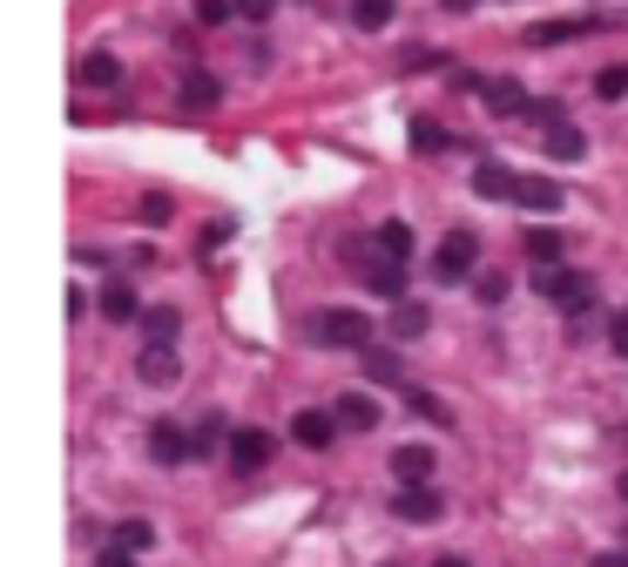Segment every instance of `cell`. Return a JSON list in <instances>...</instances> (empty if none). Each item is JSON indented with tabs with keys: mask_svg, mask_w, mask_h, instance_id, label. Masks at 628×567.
I'll return each instance as SVG.
<instances>
[{
	"mask_svg": "<svg viewBox=\"0 0 628 567\" xmlns=\"http://www.w3.org/2000/svg\"><path fill=\"white\" fill-rule=\"evenodd\" d=\"M527 257L534 264H561V236L555 230H527Z\"/></svg>",
	"mask_w": 628,
	"mask_h": 567,
	"instance_id": "obj_27",
	"label": "cell"
},
{
	"mask_svg": "<svg viewBox=\"0 0 628 567\" xmlns=\"http://www.w3.org/2000/svg\"><path fill=\"white\" fill-rule=\"evenodd\" d=\"M108 547H123V554H149V547H155V526H149V520H123V526L108 534Z\"/></svg>",
	"mask_w": 628,
	"mask_h": 567,
	"instance_id": "obj_19",
	"label": "cell"
},
{
	"mask_svg": "<svg viewBox=\"0 0 628 567\" xmlns=\"http://www.w3.org/2000/svg\"><path fill=\"white\" fill-rule=\"evenodd\" d=\"M223 453H230V473H264V466H270V432H257V426H237Z\"/></svg>",
	"mask_w": 628,
	"mask_h": 567,
	"instance_id": "obj_4",
	"label": "cell"
},
{
	"mask_svg": "<svg viewBox=\"0 0 628 567\" xmlns=\"http://www.w3.org/2000/svg\"><path fill=\"white\" fill-rule=\"evenodd\" d=\"M95 567H136V554H123V547H108V554H102Z\"/></svg>",
	"mask_w": 628,
	"mask_h": 567,
	"instance_id": "obj_37",
	"label": "cell"
},
{
	"mask_svg": "<svg viewBox=\"0 0 628 567\" xmlns=\"http://www.w3.org/2000/svg\"><path fill=\"white\" fill-rule=\"evenodd\" d=\"M332 413H338V426H345V432H372V426L385 419V413H379V398H365V392H345Z\"/></svg>",
	"mask_w": 628,
	"mask_h": 567,
	"instance_id": "obj_11",
	"label": "cell"
},
{
	"mask_svg": "<svg viewBox=\"0 0 628 567\" xmlns=\"http://www.w3.org/2000/svg\"><path fill=\"white\" fill-rule=\"evenodd\" d=\"M534 291L555 311H588V304H595V277H581L568 264H534Z\"/></svg>",
	"mask_w": 628,
	"mask_h": 567,
	"instance_id": "obj_1",
	"label": "cell"
},
{
	"mask_svg": "<svg viewBox=\"0 0 628 567\" xmlns=\"http://www.w3.org/2000/svg\"><path fill=\"white\" fill-rule=\"evenodd\" d=\"M183 102H189V108H217V102H223L217 74H183Z\"/></svg>",
	"mask_w": 628,
	"mask_h": 567,
	"instance_id": "obj_22",
	"label": "cell"
},
{
	"mask_svg": "<svg viewBox=\"0 0 628 567\" xmlns=\"http://www.w3.org/2000/svg\"><path fill=\"white\" fill-rule=\"evenodd\" d=\"M595 27H608V14H574V21H540V27H527V40H534V48H561V40H574V34H595Z\"/></svg>",
	"mask_w": 628,
	"mask_h": 567,
	"instance_id": "obj_7",
	"label": "cell"
},
{
	"mask_svg": "<svg viewBox=\"0 0 628 567\" xmlns=\"http://www.w3.org/2000/svg\"><path fill=\"white\" fill-rule=\"evenodd\" d=\"M474 291H480V304H500V298H507V277H500V270H480Z\"/></svg>",
	"mask_w": 628,
	"mask_h": 567,
	"instance_id": "obj_33",
	"label": "cell"
},
{
	"mask_svg": "<svg viewBox=\"0 0 628 567\" xmlns=\"http://www.w3.org/2000/svg\"><path fill=\"white\" fill-rule=\"evenodd\" d=\"M291 439L304 445V453H325V445L338 439V413H298L291 419Z\"/></svg>",
	"mask_w": 628,
	"mask_h": 567,
	"instance_id": "obj_9",
	"label": "cell"
},
{
	"mask_svg": "<svg viewBox=\"0 0 628 567\" xmlns=\"http://www.w3.org/2000/svg\"><path fill=\"white\" fill-rule=\"evenodd\" d=\"M270 8H278V0H237V14H244V21H270Z\"/></svg>",
	"mask_w": 628,
	"mask_h": 567,
	"instance_id": "obj_36",
	"label": "cell"
},
{
	"mask_svg": "<svg viewBox=\"0 0 628 567\" xmlns=\"http://www.w3.org/2000/svg\"><path fill=\"white\" fill-rule=\"evenodd\" d=\"M102 317L108 324H129L136 317V291H129V284H108V291H102Z\"/></svg>",
	"mask_w": 628,
	"mask_h": 567,
	"instance_id": "obj_23",
	"label": "cell"
},
{
	"mask_svg": "<svg viewBox=\"0 0 628 567\" xmlns=\"http://www.w3.org/2000/svg\"><path fill=\"white\" fill-rule=\"evenodd\" d=\"M474 264H480V236L474 230H446L440 251H433V277L440 284H466V277H474Z\"/></svg>",
	"mask_w": 628,
	"mask_h": 567,
	"instance_id": "obj_3",
	"label": "cell"
},
{
	"mask_svg": "<svg viewBox=\"0 0 628 567\" xmlns=\"http://www.w3.org/2000/svg\"><path fill=\"white\" fill-rule=\"evenodd\" d=\"M392 513H399V520H440L446 513V494H440L433 479H426V486H399V494H392Z\"/></svg>",
	"mask_w": 628,
	"mask_h": 567,
	"instance_id": "obj_5",
	"label": "cell"
},
{
	"mask_svg": "<svg viewBox=\"0 0 628 567\" xmlns=\"http://www.w3.org/2000/svg\"><path fill=\"white\" fill-rule=\"evenodd\" d=\"M480 8V0H446V14H474Z\"/></svg>",
	"mask_w": 628,
	"mask_h": 567,
	"instance_id": "obj_38",
	"label": "cell"
},
{
	"mask_svg": "<svg viewBox=\"0 0 628 567\" xmlns=\"http://www.w3.org/2000/svg\"><path fill=\"white\" fill-rule=\"evenodd\" d=\"M149 453H155V460H163V466H183V460L196 453V439H189L183 426H170V419H163V426H155V432H149Z\"/></svg>",
	"mask_w": 628,
	"mask_h": 567,
	"instance_id": "obj_13",
	"label": "cell"
},
{
	"mask_svg": "<svg viewBox=\"0 0 628 567\" xmlns=\"http://www.w3.org/2000/svg\"><path fill=\"white\" fill-rule=\"evenodd\" d=\"M189 439H196V453H217V445H230V426H223V419H203Z\"/></svg>",
	"mask_w": 628,
	"mask_h": 567,
	"instance_id": "obj_30",
	"label": "cell"
},
{
	"mask_svg": "<svg viewBox=\"0 0 628 567\" xmlns=\"http://www.w3.org/2000/svg\"><path fill=\"white\" fill-rule=\"evenodd\" d=\"M412 149H419V155H440V149H446V129L419 115V121H412Z\"/></svg>",
	"mask_w": 628,
	"mask_h": 567,
	"instance_id": "obj_28",
	"label": "cell"
},
{
	"mask_svg": "<svg viewBox=\"0 0 628 567\" xmlns=\"http://www.w3.org/2000/svg\"><path fill=\"white\" fill-rule=\"evenodd\" d=\"M480 102H487V115H527L534 102H527V89L514 74H493V81H480Z\"/></svg>",
	"mask_w": 628,
	"mask_h": 567,
	"instance_id": "obj_6",
	"label": "cell"
},
{
	"mask_svg": "<svg viewBox=\"0 0 628 567\" xmlns=\"http://www.w3.org/2000/svg\"><path fill=\"white\" fill-rule=\"evenodd\" d=\"M595 95H602V102H621V95H628V68H602V74H595Z\"/></svg>",
	"mask_w": 628,
	"mask_h": 567,
	"instance_id": "obj_31",
	"label": "cell"
},
{
	"mask_svg": "<svg viewBox=\"0 0 628 567\" xmlns=\"http://www.w3.org/2000/svg\"><path fill=\"white\" fill-rule=\"evenodd\" d=\"M547 155H555V162H581V155H588V142H581L574 121H555V129H547Z\"/></svg>",
	"mask_w": 628,
	"mask_h": 567,
	"instance_id": "obj_17",
	"label": "cell"
},
{
	"mask_svg": "<svg viewBox=\"0 0 628 567\" xmlns=\"http://www.w3.org/2000/svg\"><path fill=\"white\" fill-rule=\"evenodd\" d=\"M426 324H433V317H426V304H412V298L392 304V332H399V338H426Z\"/></svg>",
	"mask_w": 628,
	"mask_h": 567,
	"instance_id": "obj_20",
	"label": "cell"
},
{
	"mask_svg": "<svg viewBox=\"0 0 628 567\" xmlns=\"http://www.w3.org/2000/svg\"><path fill=\"white\" fill-rule=\"evenodd\" d=\"M142 332H149V345H176V332H183V317H176V311L163 304V311H149V317H142Z\"/></svg>",
	"mask_w": 628,
	"mask_h": 567,
	"instance_id": "obj_24",
	"label": "cell"
},
{
	"mask_svg": "<svg viewBox=\"0 0 628 567\" xmlns=\"http://www.w3.org/2000/svg\"><path fill=\"white\" fill-rule=\"evenodd\" d=\"M136 217H142V223H170V217H176V202H170L163 189H149V196L136 202Z\"/></svg>",
	"mask_w": 628,
	"mask_h": 567,
	"instance_id": "obj_29",
	"label": "cell"
},
{
	"mask_svg": "<svg viewBox=\"0 0 628 567\" xmlns=\"http://www.w3.org/2000/svg\"><path fill=\"white\" fill-rule=\"evenodd\" d=\"M392 473H399V486H426L440 466H433V445H399L392 453Z\"/></svg>",
	"mask_w": 628,
	"mask_h": 567,
	"instance_id": "obj_12",
	"label": "cell"
},
{
	"mask_svg": "<svg viewBox=\"0 0 628 567\" xmlns=\"http://www.w3.org/2000/svg\"><path fill=\"white\" fill-rule=\"evenodd\" d=\"M474 196H487V202H507V196H521V176L507 170V162H480V170H474Z\"/></svg>",
	"mask_w": 628,
	"mask_h": 567,
	"instance_id": "obj_10",
	"label": "cell"
},
{
	"mask_svg": "<svg viewBox=\"0 0 628 567\" xmlns=\"http://www.w3.org/2000/svg\"><path fill=\"white\" fill-rule=\"evenodd\" d=\"M392 14H399V0H351V27H359V34L392 27Z\"/></svg>",
	"mask_w": 628,
	"mask_h": 567,
	"instance_id": "obj_16",
	"label": "cell"
},
{
	"mask_svg": "<svg viewBox=\"0 0 628 567\" xmlns=\"http://www.w3.org/2000/svg\"><path fill=\"white\" fill-rule=\"evenodd\" d=\"M365 379H372V385H392V392H406V364L392 358V351H365Z\"/></svg>",
	"mask_w": 628,
	"mask_h": 567,
	"instance_id": "obj_18",
	"label": "cell"
},
{
	"mask_svg": "<svg viewBox=\"0 0 628 567\" xmlns=\"http://www.w3.org/2000/svg\"><path fill=\"white\" fill-rule=\"evenodd\" d=\"M230 14H237V0H196V21H210V27H223Z\"/></svg>",
	"mask_w": 628,
	"mask_h": 567,
	"instance_id": "obj_32",
	"label": "cell"
},
{
	"mask_svg": "<svg viewBox=\"0 0 628 567\" xmlns=\"http://www.w3.org/2000/svg\"><path fill=\"white\" fill-rule=\"evenodd\" d=\"M82 89H123V61H115L108 48H95V55H82Z\"/></svg>",
	"mask_w": 628,
	"mask_h": 567,
	"instance_id": "obj_14",
	"label": "cell"
},
{
	"mask_svg": "<svg viewBox=\"0 0 628 567\" xmlns=\"http://www.w3.org/2000/svg\"><path fill=\"white\" fill-rule=\"evenodd\" d=\"M433 567H474V560H460V554H440V560H433Z\"/></svg>",
	"mask_w": 628,
	"mask_h": 567,
	"instance_id": "obj_39",
	"label": "cell"
},
{
	"mask_svg": "<svg viewBox=\"0 0 628 567\" xmlns=\"http://www.w3.org/2000/svg\"><path fill=\"white\" fill-rule=\"evenodd\" d=\"M514 202H527V210L547 217V210H561L568 196H561V183H547V176H521V196H514Z\"/></svg>",
	"mask_w": 628,
	"mask_h": 567,
	"instance_id": "obj_15",
	"label": "cell"
},
{
	"mask_svg": "<svg viewBox=\"0 0 628 567\" xmlns=\"http://www.w3.org/2000/svg\"><path fill=\"white\" fill-rule=\"evenodd\" d=\"M136 379H142V385H163V392H170V385L183 379V358H176L170 345H149V351L136 358Z\"/></svg>",
	"mask_w": 628,
	"mask_h": 567,
	"instance_id": "obj_8",
	"label": "cell"
},
{
	"mask_svg": "<svg viewBox=\"0 0 628 567\" xmlns=\"http://www.w3.org/2000/svg\"><path fill=\"white\" fill-rule=\"evenodd\" d=\"M527 115H534V121H540V129H555V121H568V108H561V102H534V108H527Z\"/></svg>",
	"mask_w": 628,
	"mask_h": 567,
	"instance_id": "obj_34",
	"label": "cell"
},
{
	"mask_svg": "<svg viewBox=\"0 0 628 567\" xmlns=\"http://www.w3.org/2000/svg\"><path fill=\"white\" fill-rule=\"evenodd\" d=\"M608 345L628 358V304H621V311H615V324H608Z\"/></svg>",
	"mask_w": 628,
	"mask_h": 567,
	"instance_id": "obj_35",
	"label": "cell"
},
{
	"mask_svg": "<svg viewBox=\"0 0 628 567\" xmlns=\"http://www.w3.org/2000/svg\"><path fill=\"white\" fill-rule=\"evenodd\" d=\"M365 277H372V291H379V298H399V291H406V264H392V257H385V264H372Z\"/></svg>",
	"mask_w": 628,
	"mask_h": 567,
	"instance_id": "obj_25",
	"label": "cell"
},
{
	"mask_svg": "<svg viewBox=\"0 0 628 567\" xmlns=\"http://www.w3.org/2000/svg\"><path fill=\"white\" fill-rule=\"evenodd\" d=\"M406 405H412L419 419H433V426H453V413H446V405H440L433 392H419V385H406Z\"/></svg>",
	"mask_w": 628,
	"mask_h": 567,
	"instance_id": "obj_26",
	"label": "cell"
},
{
	"mask_svg": "<svg viewBox=\"0 0 628 567\" xmlns=\"http://www.w3.org/2000/svg\"><path fill=\"white\" fill-rule=\"evenodd\" d=\"M311 338H318V345H332V351H365V345H372V317H365V311H345V304H332V311H318V317H311Z\"/></svg>",
	"mask_w": 628,
	"mask_h": 567,
	"instance_id": "obj_2",
	"label": "cell"
},
{
	"mask_svg": "<svg viewBox=\"0 0 628 567\" xmlns=\"http://www.w3.org/2000/svg\"><path fill=\"white\" fill-rule=\"evenodd\" d=\"M615 494H621V500H628V473H621V479H615Z\"/></svg>",
	"mask_w": 628,
	"mask_h": 567,
	"instance_id": "obj_41",
	"label": "cell"
},
{
	"mask_svg": "<svg viewBox=\"0 0 628 567\" xmlns=\"http://www.w3.org/2000/svg\"><path fill=\"white\" fill-rule=\"evenodd\" d=\"M595 567H628V554H602V560H595Z\"/></svg>",
	"mask_w": 628,
	"mask_h": 567,
	"instance_id": "obj_40",
	"label": "cell"
},
{
	"mask_svg": "<svg viewBox=\"0 0 628 567\" xmlns=\"http://www.w3.org/2000/svg\"><path fill=\"white\" fill-rule=\"evenodd\" d=\"M379 251H385L392 264H406V257H412V230H406L399 217H392V223H379Z\"/></svg>",
	"mask_w": 628,
	"mask_h": 567,
	"instance_id": "obj_21",
	"label": "cell"
}]
</instances>
